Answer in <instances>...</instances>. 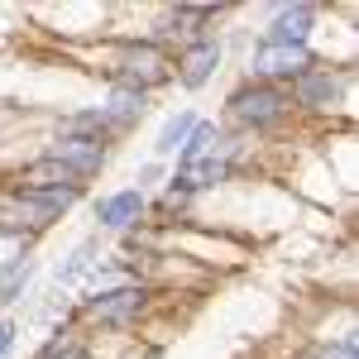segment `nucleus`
<instances>
[{"instance_id":"obj_1","label":"nucleus","mask_w":359,"mask_h":359,"mask_svg":"<svg viewBox=\"0 0 359 359\" xmlns=\"http://www.w3.org/2000/svg\"><path fill=\"white\" fill-rule=\"evenodd\" d=\"M154 297H158V287H154L149 278L115 283V287H96V292H77L72 321H77L86 335H130L149 321Z\"/></svg>"},{"instance_id":"obj_2","label":"nucleus","mask_w":359,"mask_h":359,"mask_svg":"<svg viewBox=\"0 0 359 359\" xmlns=\"http://www.w3.org/2000/svg\"><path fill=\"white\" fill-rule=\"evenodd\" d=\"M82 201H86V192H29V187H15V182H0V230L39 245Z\"/></svg>"},{"instance_id":"obj_3","label":"nucleus","mask_w":359,"mask_h":359,"mask_svg":"<svg viewBox=\"0 0 359 359\" xmlns=\"http://www.w3.org/2000/svg\"><path fill=\"white\" fill-rule=\"evenodd\" d=\"M287 120H297L292 115V101H287V91L283 86H264V82H240L225 91V111H221V125L225 130H235V135L245 139H269L278 130H287Z\"/></svg>"},{"instance_id":"obj_4","label":"nucleus","mask_w":359,"mask_h":359,"mask_svg":"<svg viewBox=\"0 0 359 359\" xmlns=\"http://www.w3.org/2000/svg\"><path fill=\"white\" fill-rule=\"evenodd\" d=\"M106 86H130V91H163L172 86V48L144 39V34H120L106 62Z\"/></svg>"},{"instance_id":"obj_5","label":"nucleus","mask_w":359,"mask_h":359,"mask_svg":"<svg viewBox=\"0 0 359 359\" xmlns=\"http://www.w3.org/2000/svg\"><path fill=\"white\" fill-rule=\"evenodd\" d=\"M350 91H355V62H316L287 86V101H292V115L335 120L350 106Z\"/></svg>"},{"instance_id":"obj_6","label":"nucleus","mask_w":359,"mask_h":359,"mask_svg":"<svg viewBox=\"0 0 359 359\" xmlns=\"http://www.w3.org/2000/svg\"><path fill=\"white\" fill-rule=\"evenodd\" d=\"M321 53H316V43H269V39H259L254 34V43L245 48V62H240V72H245L249 82H264V86H287L302 77L306 67H316Z\"/></svg>"},{"instance_id":"obj_7","label":"nucleus","mask_w":359,"mask_h":359,"mask_svg":"<svg viewBox=\"0 0 359 359\" xmlns=\"http://www.w3.org/2000/svg\"><path fill=\"white\" fill-rule=\"evenodd\" d=\"M230 15V5H158L154 20L144 29V39L163 43V48H182L192 39H206V34H221V20Z\"/></svg>"},{"instance_id":"obj_8","label":"nucleus","mask_w":359,"mask_h":359,"mask_svg":"<svg viewBox=\"0 0 359 359\" xmlns=\"http://www.w3.org/2000/svg\"><path fill=\"white\" fill-rule=\"evenodd\" d=\"M225 43L221 34H206V39H192V43H182V48H172V82L182 86L187 96H201L206 86L221 77L225 67Z\"/></svg>"},{"instance_id":"obj_9","label":"nucleus","mask_w":359,"mask_h":359,"mask_svg":"<svg viewBox=\"0 0 359 359\" xmlns=\"http://www.w3.org/2000/svg\"><path fill=\"white\" fill-rule=\"evenodd\" d=\"M321 15H326L321 0H278V5H264L259 39H269V43H311L316 29H321Z\"/></svg>"},{"instance_id":"obj_10","label":"nucleus","mask_w":359,"mask_h":359,"mask_svg":"<svg viewBox=\"0 0 359 359\" xmlns=\"http://www.w3.org/2000/svg\"><path fill=\"white\" fill-rule=\"evenodd\" d=\"M91 221H96V235H135L149 225V196L135 192V187H111L91 201Z\"/></svg>"},{"instance_id":"obj_11","label":"nucleus","mask_w":359,"mask_h":359,"mask_svg":"<svg viewBox=\"0 0 359 359\" xmlns=\"http://www.w3.org/2000/svg\"><path fill=\"white\" fill-rule=\"evenodd\" d=\"M43 158H53V163H62L72 177H82L86 187L111 168L115 149L111 144H96V139H77V135H48L43 139V149H39Z\"/></svg>"},{"instance_id":"obj_12","label":"nucleus","mask_w":359,"mask_h":359,"mask_svg":"<svg viewBox=\"0 0 359 359\" xmlns=\"http://www.w3.org/2000/svg\"><path fill=\"white\" fill-rule=\"evenodd\" d=\"M96 111H101V120H106L111 139L120 144V139H130L139 125L149 120V111H154V96L130 91V86H106V91H101V101H96Z\"/></svg>"},{"instance_id":"obj_13","label":"nucleus","mask_w":359,"mask_h":359,"mask_svg":"<svg viewBox=\"0 0 359 359\" xmlns=\"http://www.w3.org/2000/svg\"><path fill=\"white\" fill-rule=\"evenodd\" d=\"M101 259H106V235H96V230H91V235H82L77 245L57 259V269H53L57 292H77V287L86 283V273H91Z\"/></svg>"},{"instance_id":"obj_14","label":"nucleus","mask_w":359,"mask_h":359,"mask_svg":"<svg viewBox=\"0 0 359 359\" xmlns=\"http://www.w3.org/2000/svg\"><path fill=\"white\" fill-rule=\"evenodd\" d=\"M29 359H96V345H91V335L72 321V306H67V316L43 335V345H39Z\"/></svg>"},{"instance_id":"obj_15","label":"nucleus","mask_w":359,"mask_h":359,"mask_svg":"<svg viewBox=\"0 0 359 359\" xmlns=\"http://www.w3.org/2000/svg\"><path fill=\"white\" fill-rule=\"evenodd\" d=\"M196 120H201V111H196V106H177V111H168L163 125H158V135H154V144H149V158L172 163V158H177V149L187 144V135L196 130Z\"/></svg>"},{"instance_id":"obj_16","label":"nucleus","mask_w":359,"mask_h":359,"mask_svg":"<svg viewBox=\"0 0 359 359\" xmlns=\"http://www.w3.org/2000/svg\"><path fill=\"white\" fill-rule=\"evenodd\" d=\"M34 278H39V259H15V264H0V316H10L20 302L34 297Z\"/></svg>"},{"instance_id":"obj_17","label":"nucleus","mask_w":359,"mask_h":359,"mask_svg":"<svg viewBox=\"0 0 359 359\" xmlns=\"http://www.w3.org/2000/svg\"><path fill=\"white\" fill-rule=\"evenodd\" d=\"M216 130H221V120L201 115V120H196V130L187 135V144L177 149V158H172V172H182V168L201 163V158H206V149H211V139H216Z\"/></svg>"},{"instance_id":"obj_18","label":"nucleus","mask_w":359,"mask_h":359,"mask_svg":"<svg viewBox=\"0 0 359 359\" xmlns=\"http://www.w3.org/2000/svg\"><path fill=\"white\" fill-rule=\"evenodd\" d=\"M168 172H172V168H168V163H158V158H144L130 187H135V192H144V196H154V192H158V187H163V182H168Z\"/></svg>"},{"instance_id":"obj_19","label":"nucleus","mask_w":359,"mask_h":359,"mask_svg":"<svg viewBox=\"0 0 359 359\" xmlns=\"http://www.w3.org/2000/svg\"><path fill=\"white\" fill-rule=\"evenodd\" d=\"M20 335H25V326H20V316H0V359H10V355H15Z\"/></svg>"}]
</instances>
